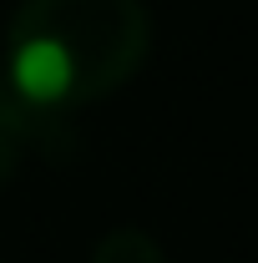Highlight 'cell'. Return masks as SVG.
I'll return each mask as SVG.
<instances>
[{
	"mask_svg": "<svg viewBox=\"0 0 258 263\" xmlns=\"http://www.w3.org/2000/svg\"><path fill=\"white\" fill-rule=\"evenodd\" d=\"M152 51L142 0H21L5 26L10 97L71 117L122 91Z\"/></svg>",
	"mask_w": 258,
	"mask_h": 263,
	"instance_id": "obj_1",
	"label": "cell"
},
{
	"mask_svg": "<svg viewBox=\"0 0 258 263\" xmlns=\"http://www.w3.org/2000/svg\"><path fill=\"white\" fill-rule=\"evenodd\" d=\"M61 132H66V117L35 111V106L0 91V182H10L26 167V157H56Z\"/></svg>",
	"mask_w": 258,
	"mask_h": 263,
	"instance_id": "obj_2",
	"label": "cell"
},
{
	"mask_svg": "<svg viewBox=\"0 0 258 263\" xmlns=\"http://www.w3.org/2000/svg\"><path fill=\"white\" fill-rule=\"evenodd\" d=\"M91 263H167L162 258V243L142 228H112L106 238L97 243Z\"/></svg>",
	"mask_w": 258,
	"mask_h": 263,
	"instance_id": "obj_3",
	"label": "cell"
}]
</instances>
